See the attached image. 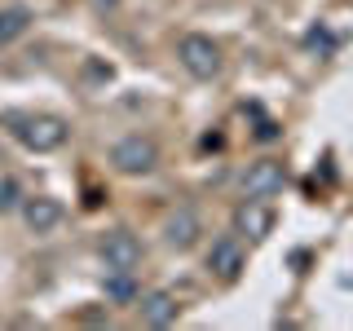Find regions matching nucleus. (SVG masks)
I'll list each match as a JSON object with an SVG mask.
<instances>
[{
    "mask_svg": "<svg viewBox=\"0 0 353 331\" xmlns=\"http://www.w3.org/2000/svg\"><path fill=\"white\" fill-rule=\"evenodd\" d=\"M287 185V168L279 159H256L243 172V199H274Z\"/></svg>",
    "mask_w": 353,
    "mask_h": 331,
    "instance_id": "obj_7",
    "label": "nucleus"
},
{
    "mask_svg": "<svg viewBox=\"0 0 353 331\" xmlns=\"http://www.w3.org/2000/svg\"><path fill=\"white\" fill-rule=\"evenodd\" d=\"M102 296L106 301H115V305H132L141 296V287H137V270H106V279H102Z\"/></svg>",
    "mask_w": 353,
    "mask_h": 331,
    "instance_id": "obj_11",
    "label": "nucleus"
},
{
    "mask_svg": "<svg viewBox=\"0 0 353 331\" xmlns=\"http://www.w3.org/2000/svg\"><path fill=\"white\" fill-rule=\"evenodd\" d=\"M234 234L248 243H265L274 234V208L265 199H243L234 208Z\"/></svg>",
    "mask_w": 353,
    "mask_h": 331,
    "instance_id": "obj_6",
    "label": "nucleus"
},
{
    "mask_svg": "<svg viewBox=\"0 0 353 331\" xmlns=\"http://www.w3.org/2000/svg\"><path fill=\"white\" fill-rule=\"evenodd\" d=\"M203 261H208V270H212L221 283H234L239 274H243V265H248V252H243V239L234 234V230H230V234H216Z\"/></svg>",
    "mask_w": 353,
    "mask_h": 331,
    "instance_id": "obj_5",
    "label": "nucleus"
},
{
    "mask_svg": "<svg viewBox=\"0 0 353 331\" xmlns=\"http://www.w3.org/2000/svg\"><path fill=\"white\" fill-rule=\"evenodd\" d=\"M137 309H141V323L146 327H172L176 323V314H181V305H176V296L172 292H146V296H137Z\"/></svg>",
    "mask_w": 353,
    "mask_h": 331,
    "instance_id": "obj_10",
    "label": "nucleus"
},
{
    "mask_svg": "<svg viewBox=\"0 0 353 331\" xmlns=\"http://www.w3.org/2000/svg\"><path fill=\"white\" fill-rule=\"evenodd\" d=\"M18 208H22V190H18L14 177H5V181H0V217L18 212Z\"/></svg>",
    "mask_w": 353,
    "mask_h": 331,
    "instance_id": "obj_13",
    "label": "nucleus"
},
{
    "mask_svg": "<svg viewBox=\"0 0 353 331\" xmlns=\"http://www.w3.org/2000/svg\"><path fill=\"white\" fill-rule=\"evenodd\" d=\"M5 124H14V137L36 154L62 150L66 137H71V124L62 115H5Z\"/></svg>",
    "mask_w": 353,
    "mask_h": 331,
    "instance_id": "obj_1",
    "label": "nucleus"
},
{
    "mask_svg": "<svg viewBox=\"0 0 353 331\" xmlns=\"http://www.w3.org/2000/svg\"><path fill=\"white\" fill-rule=\"evenodd\" d=\"M110 168L124 172V177H150L159 168V146L154 137H141V132H128L110 146Z\"/></svg>",
    "mask_w": 353,
    "mask_h": 331,
    "instance_id": "obj_2",
    "label": "nucleus"
},
{
    "mask_svg": "<svg viewBox=\"0 0 353 331\" xmlns=\"http://www.w3.org/2000/svg\"><path fill=\"white\" fill-rule=\"evenodd\" d=\"M18 212H22V221H27V230H31V234H53V230H58L62 225V203H58V199H53V194H31V199H22V208H18Z\"/></svg>",
    "mask_w": 353,
    "mask_h": 331,
    "instance_id": "obj_9",
    "label": "nucleus"
},
{
    "mask_svg": "<svg viewBox=\"0 0 353 331\" xmlns=\"http://www.w3.org/2000/svg\"><path fill=\"white\" fill-rule=\"evenodd\" d=\"M97 257H102L106 270H137L141 257H146V248H141V239L132 234V230H106L102 243H97Z\"/></svg>",
    "mask_w": 353,
    "mask_h": 331,
    "instance_id": "obj_4",
    "label": "nucleus"
},
{
    "mask_svg": "<svg viewBox=\"0 0 353 331\" xmlns=\"http://www.w3.org/2000/svg\"><path fill=\"white\" fill-rule=\"evenodd\" d=\"M31 22H36V14H31L27 5H5V9H0V49H9L14 40L27 36Z\"/></svg>",
    "mask_w": 353,
    "mask_h": 331,
    "instance_id": "obj_12",
    "label": "nucleus"
},
{
    "mask_svg": "<svg viewBox=\"0 0 353 331\" xmlns=\"http://www.w3.org/2000/svg\"><path fill=\"white\" fill-rule=\"evenodd\" d=\"M176 62L194 80H216L221 75V44L212 36H203V31H190V36L176 40Z\"/></svg>",
    "mask_w": 353,
    "mask_h": 331,
    "instance_id": "obj_3",
    "label": "nucleus"
},
{
    "mask_svg": "<svg viewBox=\"0 0 353 331\" xmlns=\"http://www.w3.org/2000/svg\"><path fill=\"white\" fill-rule=\"evenodd\" d=\"M199 234H203V221H199L194 208H172L168 217H163V243H168L172 252H190Z\"/></svg>",
    "mask_w": 353,
    "mask_h": 331,
    "instance_id": "obj_8",
    "label": "nucleus"
}]
</instances>
